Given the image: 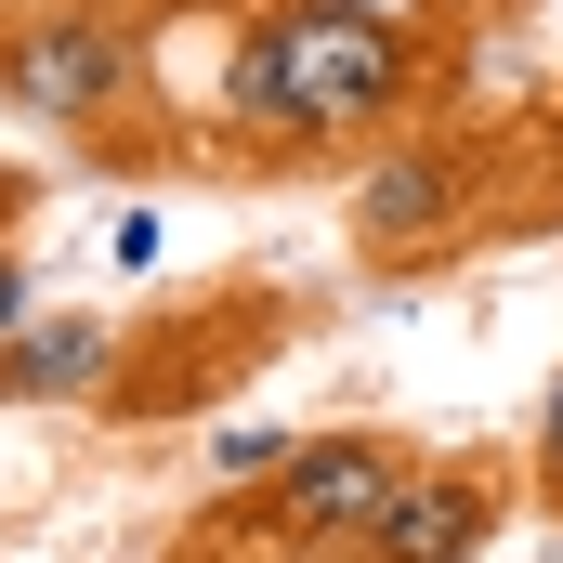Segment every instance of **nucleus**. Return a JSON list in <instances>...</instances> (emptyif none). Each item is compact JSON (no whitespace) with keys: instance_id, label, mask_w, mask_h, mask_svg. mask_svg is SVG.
<instances>
[{"instance_id":"1","label":"nucleus","mask_w":563,"mask_h":563,"mask_svg":"<svg viewBox=\"0 0 563 563\" xmlns=\"http://www.w3.org/2000/svg\"><path fill=\"white\" fill-rule=\"evenodd\" d=\"M432 26L367 0H250L223 40V144L236 157H354L432 106Z\"/></svg>"},{"instance_id":"2","label":"nucleus","mask_w":563,"mask_h":563,"mask_svg":"<svg viewBox=\"0 0 563 563\" xmlns=\"http://www.w3.org/2000/svg\"><path fill=\"white\" fill-rule=\"evenodd\" d=\"M420 472V445L407 432H380V420H341V432H301L263 485H236L223 498V551H276V563H354L367 551V525L394 511V485Z\"/></svg>"},{"instance_id":"3","label":"nucleus","mask_w":563,"mask_h":563,"mask_svg":"<svg viewBox=\"0 0 563 563\" xmlns=\"http://www.w3.org/2000/svg\"><path fill=\"white\" fill-rule=\"evenodd\" d=\"M0 106L40 132H119L144 106V13L132 0H13L0 13Z\"/></svg>"},{"instance_id":"4","label":"nucleus","mask_w":563,"mask_h":563,"mask_svg":"<svg viewBox=\"0 0 563 563\" xmlns=\"http://www.w3.org/2000/svg\"><path fill=\"white\" fill-rule=\"evenodd\" d=\"M485 236V144L459 132H407L354 170V263L367 276H420L445 250Z\"/></svg>"},{"instance_id":"5","label":"nucleus","mask_w":563,"mask_h":563,"mask_svg":"<svg viewBox=\"0 0 563 563\" xmlns=\"http://www.w3.org/2000/svg\"><path fill=\"white\" fill-rule=\"evenodd\" d=\"M498 525H511V472L472 459V445H420V472L394 485V511L367 525L354 563H472Z\"/></svg>"},{"instance_id":"6","label":"nucleus","mask_w":563,"mask_h":563,"mask_svg":"<svg viewBox=\"0 0 563 563\" xmlns=\"http://www.w3.org/2000/svg\"><path fill=\"white\" fill-rule=\"evenodd\" d=\"M132 367V328L119 314H26L0 341V407H106Z\"/></svg>"},{"instance_id":"7","label":"nucleus","mask_w":563,"mask_h":563,"mask_svg":"<svg viewBox=\"0 0 563 563\" xmlns=\"http://www.w3.org/2000/svg\"><path fill=\"white\" fill-rule=\"evenodd\" d=\"M525 498L563 511V367H551V394H538V432H525Z\"/></svg>"},{"instance_id":"8","label":"nucleus","mask_w":563,"mask_h":563,"mask_svg":"<svg viewBox=\"0 0 563 563\" xmlns=\"http://www.w3.org/2000/svg\"><path fill=\"white\" fill-rule=\"evenodd\" d=\"M288 445H301V432H263V420H250V432H223V445H210V485H263Z\"/></svg>"},{"instance_id":"9","label":"nucleus","mask_w":563,"mask_h":563,"mask_svg":"<svg viewBox=\"0 0 563 563\" xmlns=\"http://www.w3.org/2000/svg\"><path fill=\"white\" fill-rule=\"evenodd\" d=\"M26 314H40V288H26V250H13V236H0V341H13V328H26Z\"/></svg>"},{"instance_id":"10","label":"nucleus","mask_w":563,"mask_h":563,"mask_svg":"<svg viewBox=\"0 0 563 563\" xmlns=\"http://www.w3.org/2000/svg\"><path fill=\"white\" fill-rule=\"evenodd\" d=\"M367 13H420V0H367Z\"/></svg>"}]
</instances>
